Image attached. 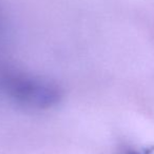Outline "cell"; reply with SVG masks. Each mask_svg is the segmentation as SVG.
<instances>
[{
	"label": "cell",
	"mask_w": 154,
	"mask_h": 154,
	"mask_svg": "<svg viewBox=\"0 0 154 154\" xmlns=\"http://www.w3.org/2000/svg\"><path fill=\"white\" fill-rule=\"evenodd\" d=\"M128 154H139V153H137V152H130V153H128Z\"/></svg>",
	"instance_id": "6da1fadb"
}]
</instances>
